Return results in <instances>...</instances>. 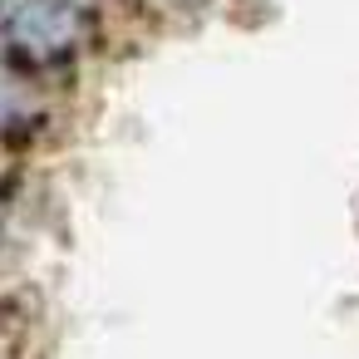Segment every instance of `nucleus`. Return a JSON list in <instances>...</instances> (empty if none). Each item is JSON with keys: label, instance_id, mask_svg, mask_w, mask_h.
<instances>
[{"label": "nucleus", "instance_id": "nucleus-1", "mask_svg": "<svg viewBox=\"0 0 359 359\" xmlns=\"http://www.w3.org/2000/svg\"><path fill=\"white\" fill-rule=\"evenodd\" d=\"M15 35L30 50H60L74 40V15L60 6V0H25L15 11Z\"/></svg>", "mask_w": 359, "mask_h": 359}]
</instances>
